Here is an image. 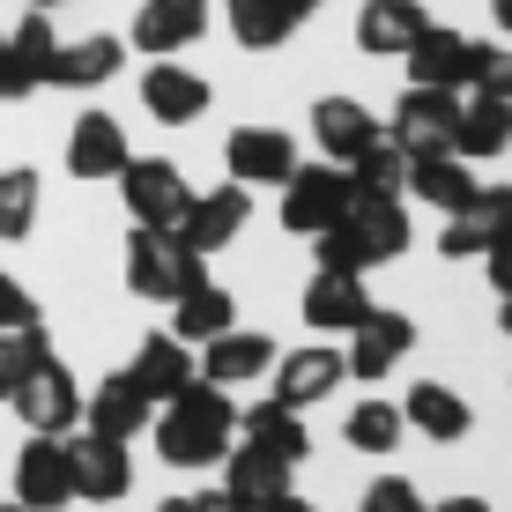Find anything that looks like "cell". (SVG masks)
I'll return each mask as SVG.
<instances>
[{"label":"cell","mask_w":512,"mask_h":512,"mask_svg":"<svg viewBox=\"0 0 512 512\" xmlns=\"http://www.w3.org/2000/svg\"><path fill=\"white\" fill-rule=\"evenodd\" d=\"M268 512H312V505H305V498H275Z\"/></svg>","instance_id":"obj_46"},{"label":"cell","mask_w":512,"mask_h":512,"mask_svg":"<svg viewBox=\"0 0 512 512\" xmlns=\"http://www.w3.org/2000/svg\"><path fill=\"white\" fill-rule=\"evenodd\" d=\"M127 127H119L112 112H82L75 119V134H67V171L75 179H119L127 171Z\"/></svg>","instance_id":"obj_21"},{"label":"cell","mask_w":512,"mask_h":512,"mask_svg":"<svg viewBox=\"0 0 512 512\" xmlns=\"http://www.w3.org/2000/svg\"><path fill=\"white\" fill-rule=\"evenodd\" d=\"M238 438H253V446H268L275 461H305L312 453V431H305V416L297 409H282V401H260V409H238Z\"/></svg>","instance_id":"obj_32"},{"label":"cell","mask_w":512,"mask_h":512,"mask_svg":"<svg viewBox=\"0 0 512 512\" xmlns=\"http://www.w3.org/2000/svg\"><path fill=\"white\" fill-rule=\"evenodd\" d=\"M401 67H409L416 90H468L475 38H461V30H446V23H423L409 38V52H401Z\"/></svg>","instance_id":"obj_7"},{"label":"cell","mask_w":512,"mask_h":512,"mask_svg":"<svg viewBox=\"0 0 512 512\" xmlns=\"http://www.w3.org/2000/svg\"><path fill=\"white\" fill-rule=\"evenodd\" d=\"M498 327H505V334H512V297H505V305H498Z\"/></svg>","instance_id":"obj_48"},{"label":"cell","mask_w":512,"mask_h":512,"mask_svg":"<svg viewBox=\"0 0 512 512\" xmlns=\"http://www.w3.org/2000/svg\"><path fill=\"white\" fill-rule=\"evenodd\" d=\"M67 475H75V498H90V505H119L134 490L127 446H119V438H97V431L67 438Z\"/></svg>","instance_id":"obj_8"},{"label":"cell","mask_w":512,"mask_h":512,"mask_svg":"<svg viewBox=\"0 0 512 512\" xmlns=\"http://www.w3.org/2000/svg\"><path fill=\"white\" fill-rule=\"evenodd\" d=\"M490 15H498V30H505V45H512V0H490Z\"/></svg>","instance_id":"obj_45"},{"label":"cell","mask_w":512,"mask_h":512,"mask_svg":"<svg viewBox=\"0 0 512 512\" xmlns=\"http://www.w3.org/2000/svg\"><path fill=\"white\" fill-rule=\"evenodd\" d=\"M15 97H30V82H23V67H15V52H8V30H0V104H15Z\"/></svg>","instance_id":"obj_42"},{"label":"cell","mask_w":512,"mask_h":512,"mask_svg":"<svg viewBox=\"0 0 512 512\" xmlns=\"http://www.w3.org/2000/svg\"><path fill=\"white\" fill-rule=\"evenodd\" d=\"M475 186H483V179H475L461 156L438 149V156H409V186H401V193H416V201H431L438 216H453V208L475 201Z\"/></svg>","instance_id":"obj_27"},{"label":"cell","mask_w":512,"mask_h":512,"mask_svg":"<svg viewBox=\"0 0 512 512\" xmlns=\"http://www.w3.org/2000/svg\"><path fill=\"white\" fill-rule=\"evenodd\" d=\"M149 416H156V401L141 394V386H134L127 372L97 379V394L82 401V423H90L97 438H119V446H127V438H141V431H149Z\"/></svg>","instance_id":"obj_20"},{"label":"cell","mask_w":512,"mask_h":512,"mask_svg":"<svg viewBox=\"0 0 512 512\" xmlns=\"http://www.w3.org/2000/svg\"><path fill=\"white\" fill-rule=\"evenodd\" d=\"M30 8H60V0H30Z\"/></svg>","instance_id":"obj_49"},{"label":"cell","mask_w":512,"mask_h":512,"mask_svg":"<svg viewBox=\"0 0 512 512\" xmlns=\"http://www.w3.org/2000/svg\"><path fill=\"white\" fill-rule=\"evenodd\" d=\"M372 312V290H364V275H334V268H320L305 282V320L320 327V334H349Z\"/></svg>","instance_id":"obj_25"},{"label":"cell","mask_w":512,"mask_h":512,"mask_svg":"<svg viewBox=\"0 0 512 512\" xmlns=\"http://www.w3.org/2000/svg\"><path fill=\"white\" fill-rule=\"evenodd\" d=\"M253 223V193L245 186H216V193H193L186 223H179V245L186 253H223V245H238V231Z\"/></svg>","instance_id":"obj_12"},{"label":"cell","mask_w":512,"mask_h":512,"mask_svg":"<svg viewBox=\"0 0 512 512\" xmlns=\"http://www.w3.org/2000/svg\"><path fill=\"white\" fill-rule=\"evenodd\" d=\"M0 512H23V505H0Z\"/></svg>","instance_id":"obj_50"},{"label":"cell","mask_w":512,"mask_h":512,"mask_svg":"<svg viewBox=\"0 0 512 512\" xmlns=\"http://www.w3.org/2000/svg\"><path fill=\"white\" fill-rule=\"evenodd\" d=\"M453 112H461V97L453 90H416L409 82V97L394 104V149L401 156H438V149H453Z\"/></svg>","instance_id":"obj_10"},{"label":"cell","mask_w":512,"mask_h":512,"mask_svg":"<svg viewBox=\"0 0 512 512\" xmlns=\"http://www.w3.org/2000/svg\"><path fill=\"white\" fill-rule=\"evenodd\" d=\"M379 134H386V127H379L372 112H364L357 97H320V104H312V141H320L327 164H342V171L357 164V156L372 149Z\"/></svg>","instance_id":"obj_19"},{"label":"cell","mask_w":512,"mask_h":512,"mask_svg":"<svg viewBox=\"0 0 512 512\" xmlns=\"http://www.w3.org/2000/svg\"><path fill=\"white\" fill-rule=\"evenodd\" d=\"M119 193H127L134 231H179L186 208H193V186H186V171L171 164V156H127Z\"/></svg>","instance_id":"obj_3"},{"label":"cell","mask_w":512,"mask_h":512,"mask_svg":"<svg viewBox=\"0 0 512 512\" xmlns=\"http://www.w3.org/2000/svg\"><path fill=\"white\" fill-rule=\"evenodd\" d=\"M15 505L23 512H60L75 505V475H67V438H38L15 453Z\"/></svg>","instance_id":"obj_9"},{"label":"cell","mask_w":512,"mask_h":512,"mask_svg":"<svg viewBox=\"0 0 512 512\" xmlns=\"http://www.w3.org/2000/svg\"><path fill=\"white\" fill-rule=\"evenodd\" d=\"M179 305V320H171V334H179L186 349H201V342H216L223 327H238V297L223 290V282H193L186 297H171Z\"/></svg>","instance_id":"obj_31"},{"label":"cell","mask_w":512,"mask_h":512,"mask_svg":"<svg viewBox=\"0 0 512 512\" xmlns=\"http://www.w3.org/2000/svg\"><path fill=\"white\" fill-rule=\"evenodd\" d=\"M223 15H231V38L245 52H275L320 15V0H223Z\"/></svg>","instance_id":"obj_15"},{"label":"cell","mask_w":512,"mask_h":512,"mask_svg":"<svg viewBox=\"0 0 512 512\" xmlns=\"http://www.w3.org/2000/svg\"><path fill=\"white\" fill-rule=\"evenodd\" d=\"M475 260H483L490 290H498V297H512V223H505V231L490 238V245H483V253H475Z\"/></svg>","instance_id":"obj_41"},{"label":"cell","mask_w":512,"mask_h":512,"mask_svg":"<svg viewBox=\"0 0 512 512\" xmlns=\"http://www.w3.org/2000/svg\"><path fill=\"white\" fill-rule=\"evenodd\" d=\"M127 379L141 386V394L156 401V409H164L171 394H179V386H193L201 379V364H193V349L179 342V334H149V342L134 349V364H127Z\"/></svg>","instance_id":"obj_22"},{"label":"cell","mask_w":512,"mask_h":512,"mask_svg":"<svg viewBox=\"0 0 512 512\" xmlns=\"http://www.w3.org/2000/svg\"><path fill=\"white\" fill-rule=\"evenodd\" d=\"M349 186H357V193H401V186H409V156L394 149V134H379L372 149L349 164Z\"/></svg>","instance_id":"obj_35"},{"label":"cell","mask_w":512,"mask_h":512,"mask_svg":"<svg viewBox=\"0 0 512 512\" xmlns=\"http://www.w3.org/2000/svg\"><path fill=\"white\" fill-rule=\"evenodd\" d=\"M498 149H512V104L468 97L461 112H453V156H461V164H490Z\"/></svg>","instance_id":"obj_30"},{"label":"cell","mask_w":512,"mask_h":512,"mask_svg":"<svg viewBox=\"0 0 512 512\" xmlns=\"http://www.w3.org/2000/svg\"><path fill=\"white\" fill-rule=\"evenodd\" d=\"M156 512H201V505H193V498H164V505H156Z\"/></svg>","instance_id":"obj_47"},{"label":"cell","mask_w":512,"mask_h":512,"mask_svg":"<svg viewBox=\"0 0 512 512\" xmlns=\"http://www.w3.org/2000/svg\"><path fill=\"white\" fill-rule=\"evenodd\" d=\"M409 349H416V320H409V312H379L372 305L357 327H349V357L342 364H349V379H386Z\"/></svg>","instance_id":"obj_11"},{"label":"cell","mask_w":512,"mask_h":512,"mask_svg":"<svg viewBox=\"0 0 512 512\" xmlns=\"http://www.w3.org/2000/svg\"><path fill=\"white\" fill-rule=\"evenodd\" d=\"M401 431H409V423H401L394 401H357V409H349V423H342L349 453H394Z\"/></svg>","instance_id":"obj_34"},{"label":"cell","mask_w":512,"mask_h":512,"mask_svg":"<svg viewBox=\"0 0 512 512\" xmlns=\"http://www.w3.org/2000/svg\"><path fill=\"white\" fill-rule=\"evenodd\" d=\"M423 23H431V15H423V0H364V15H357V45L372 52V60H401Z\"/></svg>","instance_id":"obj_28"},{"label":"cell","mask_w":512,"mask_h":512,"mask_svg":"<svg viewBox=\"0 0 512 512\" xmlns=\"http://www.w3.org/2000/svg\"><path fill=\"white\" fill-rule=\"evenodd\" d=\"M401 423H416L423 438H438V446H453V438H468V423H475V409L453 386H438V379H416L409 386V401H401Z\"/></svg>","instance_id":"obj_29"},{"label":"cell","mask_w":512,"mask_h":512,"mask_svg":"<svg viewBox=\"0 0 512 512\" xmlns=\"http://www.w3.org/2000/svg\"><path fill=\"white\" fill-rule=\"evenodd\" d=\"M423 512H490V498H446V505H423Z\"/></svg>","instance_id":"obj_44"},{"label":"cell","mask_w":512,"mask_h":512,"mask_svg":"<svg viewBox=\"0 0 512 512\" xmlns=\"http://www.w3.org/2000/svg\"><path fill=\"white\" fill-rule=\"evenodd\" d=\"M141 104H149L164 127H193V119L208 112V82L193 75V67H171V60H156L149 75H141Z\"/></svg>","instance_id":"obj_26"},{"label":"cell","mask_w":512,"mask_h":512,"mask_svg":"<svg viewBox=\"0 0 512 512\" xmlns=\"http://www.w3.org/2000/svg\"><path fill=\"white\" fill-rule=\"evenodd\" d=\"M268 372H275V394L268 401H282V409H312V401H327L334 386L349 379V364L334 357V349L312 342V349H275Z\"/></svg>","instance_id":"obj_14"},{"label":"cell","mask_w":512,"mask_h":512,"mask_svg":"<svg viewBox=\"0 0 512 512\" xmlns=\"http://www.w3.org/2000/svg\"><path fill=\"white\" fill-rule=\"evenodd\" d=\"M223 164H231V186H282L297 171V141L282 127H238L231 141H223Z\"/></svg>","instance_id":"obj_13"},{"label":"cell","mask_w":512,"mask_h":512,"mask_svg":"<svg viewBox=\"0 0 512 512\" xmlns=\"http://www.w3.org/2000/svg\"><path fill=\"white\" fill-rule=\"evenodd\" d=\"M156 431V453H164L171 468H216L223 453L238 446V409H231V386L216 379H193L179 394L164 401V409L149 416Z\"/></svg>","instance_id":"obj_1"},{"label":"cell","mask_w":512,"mask_h":512,"mask_svg":"<svg viewBox=\"0 0 512 512\" xmlns=\"http://www.w3.org/2000/svg\"><path fill=\"white\" fill-rule=\"evenodd\" d=\"M8 409L23 416L38 438H67V431L82 423V386H75V372H67L60 357H45L38 372H30V379L8 394Z\"/></svg>","instance_id":"obj_5"},{"label":"cell","mask_w":512,"mask_h":512,"mask_svg":"<svg viewBox=\"0 0 512 512\" xmlns=\"http://www.w3.org/2000/svg\"><path fill=\"white\" fill-rule=\"evenodd\" d=\"M193 505H201V512H245V505L231 498V490H201V498H193Z\"/></svg>","instance_id":"obj_43"},{"label":"cell","mask_w":512,"mask_h":512,"mask_svg":"<svg viewBox=\"0 0 512 512\" xmlns=\"http://www.w3.org/2000/svg\"><path fill=\"white\" fill-rule=\"evenodd\" d=\"M38 231V171H0V238H30Z\"/></svg>","instance_id":"obj_37"},{"label":"cell","mask_w":512,"mask_h":512,"mask_svg":"<svg viewBox=\"0 0 512 512\" xmlns=\"http://www.w3.org/2000/svg\"><path fill=\"white\" fill-rule=\"evenodd\" d=\"M201 30H208V0H141L134 8V45L149 60H171V52L201 45Z\"/></svg>","instance_id":"obj_16"},{"label":"cell","mask_w":512,"mask_h":512,"mask_svg":"<svg viewBox=\"0 0 512 512\" xmlns=\"http://www.w3.org/2000/svg\"><path fill=\"white\" fill-rule=\"evenodd\" d=\"M119 60H127V45L119 38H75V45H60L52 52V67H45V90H104V82L119 75Z\"/></svg>","instance_id":"obj_23"},{"label":"cell","mask_w":512,"mask_h":512,"mask_svg":"<svg viewBox=\"0 0 512 512\" xmlns=\"http://www.w3.org/2000/svg\"><path fill=\"white\" fill-rule=\"evenodd\" d=\"M475 97L490 104H512V45H475V75H468Z\"/></svg>","instance_id":"obj_38"},{"label":"cell","mask_w":512,"mask_h":512,"mask_svg":"<svg viewBox=\"0 0 512 512\" xmlns=\"http://www.w3.org/2000/svg\"><path fill=\"white\" fill-rule=\"evenodd\" d=\"M342 208H349V171L342 164H297L290 179H282V231L320 238Z\"/></svg>","instance_id":"obj_6"},{"label":"cell","mask_w":512,"mask_h":512,"mask_svg":"<svg viewBox=\"0 0 512 512\" xmlns=\"http://www.w3.org/2000/svg\"><path fill=\"white\" fill-rule=\"evenodd\" d=\"M201 379H216V386H245V379H260L275 364V342L268 334H245V327H223L216 342H201Z\"/></svg>","instance_id":"obj_24"},{"label":"cell","mask_w":512,"mask_h":512,"mask_svg":"<svg viewBox=\"0 0 512 512\" xmlns=\"http://www.w3.org/2000/svg\"><path fill=\"white\" fill-rule=\"evenodd\" d=\"M193 282H208V260L186 253L179 231H134L127 238V290L134 297H186Z\"/></svg>","instance_id":"obj_4"},{"label":"cell","mask_w":512,"mask_h":512,"mask_svg":"<svg viewBox=\"0 0 512 512\" xmlns=\"http://www.w3.org/2000/svg\"><path fill=\"white\" fill-rule=\"evenodd\" d=\"M505 223H512V186H475V201L446 216V231H438V253H446V260H475L490 238L505 231Z\"/></svg>","instance_id":"obj_18"},{"label":"cell","mask_w":512,"mask_h":512,"mask_svg":"<svg viewBox=\"0 0 512 512\" xmlns=\"http://www.w3.org/2000/svg\"><path fill=\"white\" fill-rule=\"evenodd\" d=\"M45 357H52V334H45V320H38V327H23V334H0V401H8L30 372H38Z\"/></svg>","instance_id":"obj_36"},{"label":"cell","mask_w":512,"mask_h":512,"mask_svg":"<svg viewBox=\"0 0 512 512\" xmlns=\"http://www.w3.org/2000/svg\"><path fill=\"white\" fill-rule=\"evenodd\" d=\"M23 327H38V297L0 268V334H23Z\"/></svg>","instance_id":"obj_39"},{"label":"cell","mask_w":512,"mask_h":512,"mask_svg":"<svg viewBox=\"0 0 512 512\" xmlns=\"http://www.w3.org/2000/svg\"><path fill=\"white\" fill-rule=\"evenodd\" d=\"M357 512H423V498H416L409 475H379V483L364 490V505H357Z\"/></svg>","instance_id":"obj_40"},{"label":"cell","mask_w":512,"mask_h":512,"mask_svg":"<svg viewBox=\"0 0 512 512\" xmlns=\"http://www.w3.org/2000/svg\"><path fill=\"white\" fill-rule=\"evenodd\" d=\"M223 490H231L245 512H268L275 498H290V461H275L268 446L238 438V446L223 453Z\"/></svg>","instance_id":"obj_17"},{"label":"cell","mask_w":512,"mask_h":512,"mask_svg":"<svg viewBox=\"0 0 512 512\" xmlns=\"http://www.w3.org/2000/svg\"><path fill=\"white\" fill-rule=\"evenodd\" d=\"M312 253L334 275H364L379 260H401L409 253V208H401V193H357L349 186V208L312 238Z\"/></svg>","instance_id":"obj_2"},{"label":"cell","mask_w":512,"mask_h":512,"mask_svg":"<svg viewBox=\"0 0 512 512\" xmlns=\"http://www.w3.org/2000/svg\"><path fill=\"white\" fill-rule=\"evenodd\" d=\"M8 52H15V67H23L30 90H45V67H52V52H60V30H52V15L30 8L23 23L8 30Z\"/></svg>","instance_id":"obj_33"}]
</instances>
